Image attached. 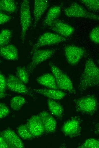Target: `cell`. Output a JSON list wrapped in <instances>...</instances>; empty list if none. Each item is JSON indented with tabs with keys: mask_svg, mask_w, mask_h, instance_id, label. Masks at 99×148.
<instances>
[{
	"mask_svg": "<svg viewBox=\"0 0 99 148\" xmlns=\"http://www.w3.org/2000/svg\"><path fill=\"white\" fill-rule=\"evenodd\" d=\"M17 131L18 135L24 139H30L34 137L30 131L26 124L19 126L17 128Z\"/></svg>",
	"mask_w": 99,
	"mask_h": 148,
	"instance_id": "obj_24",
	"label": "cell"
},
{
	"mask_svg": "<svg viewBox=\"0 0 99 148\" xmlns=\"http://www.w3.org/2000/svg\"><path fill=\"white\" fill-rule=\"evenodd\" d=\"M80 148H98V140L94 138H90L86 139L81 145L78 147Z\"/></svg>",
	"mask_w": 99,
	"mask_h": 148,
	"instance_id": "obj_27",
	"label": "cell"
},
{
	"mask_svg": "<svg viewBox=\"0 0 99 148\" xmlns=\"http://www.w3.org/2000/svg\"><path fill=\"white\" fill-rule=\"evenodd\" d=\"M91 41L96 44L99 43V27L97 26L94 27L91 31L89 35Z\"/></svg>",
	"mask_w": 99,
	"mask_h": 148,
	"instance_id": "obj_28",
	"label": "cell"
},
{
	"mask_svg": "<svg viewBox=\"0 0 99 148\" xmlns=\"http://www.w3.org/2000/svg\"><path fill=\"white\" fill-rule=\"evenodd\" d=\"M29 1L23 0L20 6V19L21 26L20 39L23 42L25 38L26 32L31 22V17L29 5Z\"/></svg>",
	"mask_w": 99,
	"mask_h": 148,
	"instance_id": "obj_7",
	"label": "cell"
},
{
	"mask_svg": "<svg viewBox=\"0 0 99 148\" xmlns=\"http://www.w3.org/2000/svg\"><path fill=\"white\" fill-rule=\"evenodd\" d=\"M0 136L5 140L9 147L23 148L24 145L18 135L12 130L7 129L0 132Z\"/></svg>",
	"mask_w": 99,
	"mask_h": 148,
	"instance_id": "obj_11",
	"label": "cell"
},
{
	"mask_svg": "<svg viewBox=\"0 0 99 148\" xmlns=\"http://www.w3.org/2000/svg\"><path fill=\"white\" fill-rule=\"evenodd\" d=\"M61 8L60 6L55 5L48 10L42 23L43 28L49 26L60 15Z\"/></svg>",
	"mask_w": 99,
	"mask_h": 148,
	"instance_id": "obj_18",
	"label": "cell"
},
{
	"mask_svg": "<svg viewBox=\"0 0 99 148\" xmlns=\"http://www.w3.org/2000/svg\"><path fill=\"white\" fill-rule=\"evenodd\" d=\"M99 84V69L93 60L88 58L85 64L78 86L79 91L83 93L87 89L98 86Z\"/></svg>",
	"mask_w": 99,
	"mask_h": 148,
	"instance_id": "obj_1",
	"label": "cell"
},
{
	"mask_svg": "<svg viewBox=\"0 0 99 148\" xmlns=\"http://www.w3.org/2000/svg\"><path fill=\"white\" fill-rule=\"evenodd\" d=\"M49 2L46 0H35L34 1L33 14L34 22L33 27L37 25L42 16L48 7Z\"/></svg>",
	"mask_w": 99,
	"mask_h": 148,
	"instance_id": "obj_15",
	"label": "cell"
},
{
	"mask_svg": "<svg viewBox=\"0 0 99 148\" xmlns=\"http://www.w3.org/2000/svg\"><path fill=\"white\" fill-rule=\"evenodd\" d=\"M7 95L5 92H2L0 91V99L5 97Z\"/></svg>",
	"mask_w": 99,
	"mask_h": 148,
	"instance_id": "obj_33",
	"label": "cell"
},
{
	"mask_svg": "<svg viewBox=\"0 0 99 148\" xmlns=\"http://www.w3.org/2000/svg\"><path fill=\"white\" fill-rule=\"evenodd\" d=\"M26 102L25 98L21 96H17L13 97L11 100L10 106L15 111L20 110Z\"/></svg>",
	"mask_w": 99,
	"mask_h": 148,
	"instance_id": "obj_22",
	"label": "cell"
},
{
	"mask_svg": "<svg viewBox=\"0 0 99 148\" xmlns=\"http://www.w3.org/2000/svg\"><path fill=\"white\" fill-rule=\"evenodd\" d=\"M67 40L66 38L56 33L50 32H45L39 37L36 43L33 46L31 54L32 55L35 50L41 47L57 45Z\"/></svg>",
	"mask_w": 99,
	"mask_h": 148,
	"instance_id": "obj_4",
	"label": "cell"
},
{
	"mask_svg": "<svg viewBox=\"0 0 99 148\" xmlns=\"http://www.w3.org/2000/svg\"><path fill=\"white\" fill-rule=\"evenodd\" d=\"M7 88L15 92L25 94L32 96V91L25 85V84L14 75H9L6 79Z\"/></svg>",
	"mask_w": 99,
	"mask_h": 148,
	"instance_id": "obj_10",
	"label": "cell"
},
{
	"mask_svg": "<svg viewBox=\"0 0 99 148\" xmlns=\"http://www.w3.org/2000/svg\"><path fill=\"white\" fill-rule=\"evenodd\" d=\"M9 147L3 139L0 136V148H8Z\"/></svg>",
	"mask_w": 99,
	"mask_h": 148,
	"instance_id": "obj_32",
	"label": "cell"
},
{
	"mask_svg": "<svg viewBox=\"0 0 99 148\" xmlns=\"http://www.w3.org/2000/svg\"><path fill=\"white\" fill-rule=\"evenodd\" d=\"M32 92L41 94L50 99L61 100L64 98L67 94L59 89H31Z\"/></svg>",
	"mask_w": 99,
	"mask_h": 148,
	"instance_id": "obj_16",
	"label": "cell"
},
{
	"mask_svg": "<svg viewBox=\"0 0 99 148\" xmlns=\"http://www.w3.org/2000/svg\"><path fill=\"white\" fill-rule=\"evenodd\" d=\"M6 88V79L3 74L0 73V91L5 92Z\"/></svg>",
	"mask_w": 99,
	"mask_h": 148,
	"instance_id": "obj_30",
	"label": "cell"
},
{
	"mask_svg": "<svg viewBox=\"0 0 99 148\" xmlns=\"http://www.w3.org/2000/svg\"><path fill=\"white\" fill-rule=\"evenodd\" d=\"M49 27L55 33L65 38L70 36L75 31L74 28L71 26L58 19Z\"/></svg>",
	"mask_w": 99,
	"mask_h": 148,
	"instance_id": "obj_12",
	"label": "cell"
},
{
	"mask_svg": "<svg viewBox=\"0 0 99 148\" xmlns=\"http://www.w3.org/2000/svg\"><path fill=\"white\" fill-rule=\"evenodd\" d=\"M29 75L25 67H18L16 69V76L24 84L28 83Z\"/></svg>",
	"mask_w": 99,
	"mask_h": 148,
	"instance_id": "obj_25",
	"label": "cell"
},
{
	"mask_svg": "<svg viewBox=\"0 0 99 148\" xmlns=\"http://www.w3.org/2000/svg\"><path fill=\"white\" fill-rule=\"evenodd\" d=\"M11 30L4 29L0 32V48L7 45L10 42L13 35Z\"/></svg>",
	"mask_w": 99,
	"mask_h": 148,
	"instance_id": "obj_23",
	"label": "cell"
},
{
	"mask_svg": "<svg viewBox=\"0 0 99 148\" xmlns=\"http://www.w3.org/2000/svg\"><path fill=\"white\" fill-rule=\"evenodd\" d=\"M56 49L39 50H35L30 63L26 67L29 75L31 74L36 67L42 62L50 59L55 53Z\"/></svg>",
	"mask_w": 99,
	"mask_h": 148,
	"instance_id": "obj_6",
	"label": "cell"
},
{
	"mask_svg": "<svg viewBox=\"0 0 99 148\" xmlns=\"http://www.w3.org/2000/svg\"><path fill=\"white\" fill-rule=\"evenodd\" d=\"M64 51L67 61L72 66L78 64L85 53L84 48L73 45L66 46Z\"/></svg>",
	"mask_w": 99,
	"mask_h": 148,
	"instance_id": "obj_9",
	"label": "cell"
},
{
	"mask_svg": "<svg viewBox=\"0 0 99 148\" xmlns=\"http://www.w3.org/2000/svg\"><path fill=\"white\" fill-rule=\"evenodd\" d=\"M76 110L82 113L92 114L97 110L98 103L94 95H87L73 100Z\"/></svg>",
	"mask_w": 99,
	"mask_h": 148,
	"instance_id": "obj_3",
	"label": "cell"
},
{
	"mask_svg": "<svg viewBox=\"0 0 99 148\" xmlns=\"http://www.w3.org/2000/svg\"><path fill=\"white\" fill-rule=\"evenodd\" d=\"M10 112L9 108L6 104L0 102V119L6 117Z\"/></svg>",
	"mask_w": 99,
	"mask_h": 148,
	"instance_id": "obj_29",
	"label": "cell"
},
{
	"mask_svg": "<svg viewBox=\"0 0 99 148\" xmlns=\"http://www.w3.org/2000/svg\"><path fill=\"white\" fill-rule=\"evenodd\" d=\"M80 1L89 10L94 12L99 11V0H81Z\"/></svg>",
	"mask_w": 99,
	"mask_h": 148,
	"instance_id": "obj_26",
	"label": "cell"
},
{
	"mask_svg": "<svg viewBox=\"0 0 99 148\" xmlns=\"http://www.w3.org/2000/svg\"><path fill=\"white\" fill-rule=\"evenodd\" d=\"M49 65L58 89L71 94H75L76 90L69 76L52 62H50Z\"/></svg>",
	"mask_w": 99,
	"mask_h": 148,
	"instance_id": "obj_2",
	"label": "cell"
},
{
	"mask_svg": "<svg viewBox=\"0 0 99 148\" xmlns=\"http://www.w3.org/2000/svg\"><path fill=\"white\" fill-rule=\"evenodd\" d=\"M0 56L8 60H17L19 58L18 50L14 45L8 44L0 48Z\"/></svg>",
	"mask_w": 99,
	"mask_h": 148,
	"instance_id": "obj_17",
	"label": "cell"
},
{
	"mask_svg": "<svg viewBox=\"0 0 99 148\" xmlns=\"http://www.w3.org/2000/svg\"><path fill=\"white\" fill-rule=\"evenodd\" d=\"M47 103L49 110L54 116L61 119L64 115V108L59 102L54 100L48 99Z\"/></svg>",
	"mask_w": 99,
	"mask_h": 148,
	"instance_id": "obj_20",
	"label": "cell"
},
{
	"mask_svg": "<svg viewBox=\"0 0 99 148\" xmlns=\"http://www.w3.org/2000/svg\"><path fill=\"white\" fill-rule=\"evenodd\" d=\"M17 9V4L13 0H0V11H3L9 13L15 12Z\"/></svg>",
	"mask_w": 99,
	"mask_h": 148,
	"instance_id": "obj_21",
	"label": "cell"
},
{
	"mask_svg": "<svg viewBox=\"0 0 99 148\" xmlns=\"http://www.w3.org/2000/svg\"><path fill=\"white\" fill-rule=\"evenodd\" d=\"M26 124L34 137L40 136L45 133L44 128L38 114L32 116L28 120Z\"/></svg>",
	"mask_w": 99,
	"mask_h": 148,
	"instance_id": "obj_13",
	"label": "cell"
},
{
	"mask_svg": "<svg viewBox=\"0 0 99 148\" xmlns=\"http://www.w3.org/2000/svg\"><path fill=\"white\" fill-rule=\"evenodd\" d=\"M38 114L42 121L45 133L54 132L56 128L57 122L52 116L46 111H43Z\"/></svg>",
	"mask_w": 99,
	"mask_h": 148,
	"instance_id": "obj_14",
	"label": "cell"
},
{
	"mask_svg": "<svg viewBox=\"0 0 99 148\" xmlns=\"http://www.w3.org/2000/svg\"><path fill=\"white\" fill-rule=\"evenodd\" d=\"M81 120L77 116L72 117L65 122L61 128V131L66 136L74 137L80 135Z\"/></svg>",
	"mask_w": 99,
	"mask_h": 148,
	"instance_id": "obj_8",
	"label": "cell"
},
{
	"mask_svg": "<svg viewBox=\"0 0 99 148\" xmlns=\"http://www.w3.org/2000/svg\"><path fill=\"white\" fill-rule=\"evenodd\" d=\"M65 15L69 17L83 18L98 20L99 16L86 10L78 3L74 2L69 7L64 9Z\"/></svg>",
	"mask_w": 99,
	"mask_h": 148,
	"instance_id": "obj_5",
	"label": "cell"
},
{
	"mask_svg": "<svg viewBox=\"0 0 99 148\" xmlns=\"http://www.w3.org/2000/svg\"><path fill=\"white\" fill-rule=\"evenodd\" d=\"M11 17L1 11H0V25L3 24L11 19Z\"/></svg>",
	"mask_w": 99,
	"mask_h": 148,
	"instance_id": "obj_31",
	"label": "cell"
},
{
	"mask_svg": "<svg viewBox=\"0 0 99 148\" xmlns=\"http://www.w3.org/2000/svg\"><path fill=\"white\" fill-rule=\"evenodd\" d=\"M36 81L40 85L48 88L59 89L57 85L54 77L52 74L45 73L37 77Z\"/></svg>",
	"mask_w": 99,
	"mask_h": 148,
	"instance_id": "obj_19",
	"label": "cell"
},
{
	"mask_svg": "<svg viewBox=\"0 0 99 148\" xmlns=\"http://www.w3.org/2000/svg\"><path fill=\"white\" fill-rule=\"evenodd\" d=\"M1 62V61H0V65Z\"/></svg>",
	"mask_w": 99,
	"mask_h": 148,
	"instance_id": "obj_34",
	"label": "cell"
}]
</instances>
